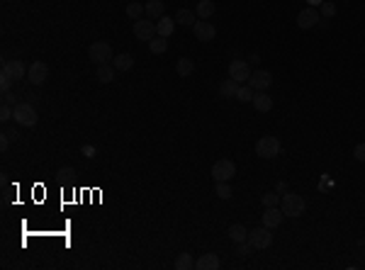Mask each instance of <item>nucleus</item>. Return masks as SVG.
<instances>
[{"label":"nucleus","mask_w":365,"mask_h":270,"mask_svg":"<svg viewBox=\"0 0 365 270\" xmlns=\"http://www.w3.org/2000/svg\"><path fill=\"white\" fill-rule=\"evenodd\" d=\"M37 110L29 103H17L15 105V122L22 124V127H34L37 124Z\"/></svg>","instance_id":"5"},{"label":"nucleus","mask_w":365,"mask_h":270,"mask_svg":"<svg viewBox=\"0 0 365 270\" xmlns=\"http://www.w3.org/2000/svg\"><path fill=\"white\" fill-rule=\"evenodd\" d=\"M156 29H159V37H166V39H168L170 34H173V29H176V20L159 17V22H156Z\"/></svg>","instance_id":"19"},{"label":"nucleus","mask_w":365,"mask_h":270,"mask_svg":"<svg viewBox=\"0 0 365 270\" xmlns=\"http://www.w3.org/2000/svg\"><path fill=\"white\" fill-rule=\"evenodd\" d=\"M3 103H5V105H12V103H15V95L10 93V90H8V93H3Z\"/></svg>","instance_id":"38"},{"label":"nucleus","mask_w":365,"mask_h":270,"mask_svg":"<svg viewBox=\"0 0 365 270\" xmlns=\"http://www.w3.org/2000/svg\"><path fill=\"white\" fill-rule=\"evenodd\" d=\"M215 3H212V0H200V3H197V17L200 20H209L212 17V15H215Z\"/></svg>","instance_id":"22"},{"label":"nucleus","mask_w":365,"mask_h":270,"mask_svg":"<svg viewBox=\"0 0 365 270\" xmlns=\"http://www.w3.org/2000/svg\"><path fill=\"white\" fill-rule=\"evenodd\" d=\"M176 71H178L180 78H190V75L195 73V61L183 56V59H178V64H176Z\"/></svg>","instance_id":"17"},{"label":"nucleus","mask_w":365,"mask_h":270,"mask_svg":"<svg viewBox=\"0 0 365 270\" xmlns=\"http://www.w3.org/2000/svg\"><path fill=\"white\" fill-rule=\"evenodd\" d=\"M195 268L197 270H217L219 268V258H217L215 253H202L195 261Z\"/></svg>","instance_id":"16"},{"label":"nucleus","mask_w":365,"mask_h":270,"mask_svg":"<svg viewBox=\"0 0 365 270\" xmlns=\"http://www.w3.org/2000/svg\"><path fill=\"white\" fill-rule=\"evenodd\" d=\"M251 103H253V107H256L258 112H271L273 110V98L265 93V90H258V93L253 95Z\"/></svg>","instance_id":"15"},{"label":"nucleus","mask_w":365,"mask_h":270,"mask_svg":"<svg viewBox=\"0 0 365 270\" xmlns=\"http://www.w3.org/2000/svg\"><path fill=\"white\" fill-rule=\"evenodd\" d=\"M282 209L280 207H265V215H263V226H268V229H278L282 224Z\"/></svg>","instance_id":"14"},{"label":"nucleus","mask_w":365,"mask_h":270,"mask_svg":"<svg viewBox=\"0 0 365 270\" xmlns=\"http://www.w3.org/2000/svg\"><path fill=\"white\" fill-rule=\"evenodd\" d=\"M149 49H151V54H163V51L168 49V39H166V37H159V34H156V37L149 42Z\"/></svg>","instance_id":"27"},{"label":"nucleus","mask_w":365,"mask_h":270,"mask_svg":"<svg viewBox=\"0 0 365 270\" xmlns=\"http://www.w3.org/2000/svg\"><path fill=\"white\" fill-rule=\"evenodd\" d=\"M112 66L117 68V71H129L131 66H134V59H131L129 54H117L112 59Z\"/></svg>","instance_id":"25"},{"label":"nucleus","mask_w":365,"mask_h":270,"mask_svg":"<svg viewBox=\"0 0 365 270\" xmlns=\"http://www.w3.org/2000/svg\"><path fill=\"white\" fill-rule=\"evenodd\" d=\"M163 10H166L163 0H149V3H146V15H149L151 20L163 17Z\"/></svg>","instance_id":"21"},{"label":"nucleus","mask_w":365,"mask_h":270,"mask_svg":"<svg viewBox=\"0 0 365 270\" xmlns=\"http://www.w3.org/2000/svg\"><path fill=\"white\" fill-rule=\"evenodd\" d=\"M10 85H12V78H10V75H0V88H3V93H8L10 90Z\"/></svg>","instance_id":"36"},{"label":"nucleus","mask_w":365,"mask_h":270,"mask_svg":"<svg viewBox=\"0 0 365 270\" xmlns=\"http://www.w3.org/2000/svg\"><path fill=\"white\" fill-rule=\"evenodd\" d=\"M273 83V75L268 71H253L251 78H248V85H251L253 90L258 93V90H268Z\"/></svg>","instance_id":"11"},{"label":"nucleus","mask_w":365,"mask_h":270,"mask_svg":"<svg viewBox=\"0 0 365 270\" xmlns=\"http://www.w3.org/2000/svg\"><path fill=\"white\" fill-rule=\"evenodd\" d=\"M321 15H324L326 20H331L334 15H336V5H334L331 0H324V3H321Z\"/></svg>","instance_id":"32"},{"label":"nucleus","mask_w":365,"mask_h":270,"mask_svg":"<svg viewBox=\"0 0 365 270\" xmlns=\"http://www.w3.org/2000/svg\"><path fill=\"white\" fill-rule=\"evenodd\" d=\"M114 71H117V68H112L110 64H103V66H98V73H95V78H98L100 83H112V81H114Z\"/></svg>","instance_id":"20"},{"label":"nucleus","mask_w":365,"mask_h":270,"mask_svg":"<svg viewBox=\"0 0 365 270\" xmlns=\"http://www.w3.org/2000/svg\"><path fill=\"white\" fill-rule=\"evenodd\" d=\"M314 25H319V12L314 8H304L297 15V27L300 29H312Z\"/></svg>","instance_id":"13"},{"label":"nucleus","mask_w":365,"mask_h":270,"mask_svg":"<svg viewBox=\"0 0 365 270\" xmlns=\"http://www.w3.org/2000/svg\"><path fill=\"white\" fill-rule=\"evenodd\" d=\"M27 75H29V83L42 85L49 78V66L44 61H32V66L27 68Z\"/></svg>","instance_id":"10"},{"label":"nucleus","mask_w":365,"mask_h":270,"mask_svg":"<svg viewBox=\"0 0 365 270\" xmlns=\"http://www.w3.org/2000/svg\"><path fill=\"white\" fill-rule=\"evenodd\" d=\"M215 195L219 197V200H229L234 192H232V185H229V183H217V185H215Z\"/></svg>","instance_id":"29"},{"label":"nucleus","mask_w":365,"mask_h":270,"mask_svg":"<svg viewBox=\"0 0 365 270\" xmlns=\"http://www.w3.org/2000/svg\"><path fill=\"white\" fill-rule=\"evenodd\" d=\"M253 95H256V90H253L251 85H239V90H236V100H241V103H248V100H253Z\"/></svg>","instance_id":"28"},{"label":"nucleus","mask_w":365,"mask_h":270,"mask_svg":"<svg viewBox=\"0 0 365 270\" xmlns=\"http://www.w3.org/2000/svg\"><path fill=\"white\" fill-rule=\"evenodd\" d=\"M229 239H232V241L234 243H241V241H248V229H246V226H243V224H232V226H229Z\"/></svg>","instance_id":"18"},{"label":"nucleus","mask_w":365,"mask_h":270,"mask_svg":"<svg viewBox=\"0 0 365 270\" xmlns=\"http://www.w3.org/2000/svg\"><path fill=\"white\" fill-rule=\"evenodd\" d=\"M307 3H309V8H317V5H321L324 0H307Z\"/></svg>","instance_id":"41"},{"label":"nucleus","mask_w":365,"mask_h":270,"mask_svg":"<svg viewBox=\"0 0 365 270\" xmlns=\"http://www.w3.org/2000/svg\"><path fill=\"white\" fill-rule=\"evenodd\" d=\"M263 207H280V195L278 192H265V195L261 197Z\"/></svg>","instance_id":"31"},{"label":"nucleus","mask_w":365,"mask_h":270,"mask_svg":"<svg viewBox=\"0 0 365 270\" xmlns=\"http://www.w3.org/2000/svg\"><path fill=\"white\" fill-rule=\"evenodd\" d=\"M59 176H61V178H71V176H75V173L71 170V168H61V170H59Z\"/></svg>","instance_id":"39"},{"label":"nucleus","mask_w":365,"mask_h":270,"mask_svg":"<svg viewBox=\"0 0 365 270\" xmlns=\"http://www.w3.org/2000/svg\"><path fill=\"white\" fill-rule=\"evenodd\" d=\"M193 32H195V39H200V42H212L217 37V29L209 20H197L193 25Z\"/></svg>","instance_id":"9"},{"label":"nucleus","mask_w":365,"mask_h":270,"mask_svg":"<svg viewBox=\"0 0 365 270\" xmlns=\"http://www.w3.org/2000/svg\"><path fill=\"white\" fill-rule=\"evenodd\" d=\"M304 207H307V202H304V197H302V195H295V192H285V195L280 197V209H282V215H287V217H300L302 212H304Z\"/></svg>","instance_id":"1"},{"label":"nucleus","mask_w":365,"mask_h":270,"mask_svg":"<svg viewBox=\"0 0 365 270\" xmlns=\"http://www.w3.org/2000/svg\"><path fill=\"white\" fill-rule=\"evenodd\" d=\"M176 22L178 25H183V27H190V25H195V12H190L187 8H180L178 12H176Z\"/></svg>","instance_id":"24"},{"label":"nucleus","mask_w":365,"mask_h":270,"mask_svg":"<svg viewBox=\"0 0 365 270\" xmlns=\"http://www.w3.org/2000/svg\"><path fill=\"white\" fill-rule=\"evenodd\" d=\"M251 243L248 241H241V243H236V256H239V258H246V256H248V253H251Z\"/></svg>","instance_id":"33"},{"label":"nucleus","mask_w":365,"mask_h":270,"mask_svg":"<svg viewBox=\"0 0 365 270\" xmlns=\"http://www.w3.org/2000/svg\"><path fill=\"white\" fill-rule=\"evenodd\" d=\"M256 153L261 156V159H275V156H280V139L278 137H261V139L256 141Z\"/></svg>","instance_id":"2"},{"label":"nucleus","mask_w":365,"mask_h":270,"mask_svg":"<svg viewBox=\"0 0 365 270\" xmlns=\"http://www.w3.org/2000/svg\"><path fill=\"white\" fill-rule=\"evenodd\" d=\"M83 153L88 156V159H93V156H95V146H83Z\"/></svg>","instance_id":"40"},{"label":"nucleus","mask_w":365,"mask_h":270,"mask_svg":"<svg viewBox=\"0 0 365 270\" xmlns=\"http://www.w3.org/2000/svg\"><path fill=\"white\" fill-rule=\"evenodd\" d=\"M273 229L268 226H258V229H251L248 232V243L253 248H271L273 246Z\"/></svg>","instance_id":"6"},{"label":"nucleus","mask_w":365,"mask_h":270,"mask_svg":"<svg viewBox=\"0 0 365 270\" xmlns=\"http://www.w3.org/2000/svg\"><path fill=\"white\" fill-rule=\"evenodd\" d=\"M251 68H248V64L246 61H241V59H234L232 64H229V78H234L236 83H248V78H251Z\"/></svg>","instance_id":"8"},{"label":"nucleus","mask_w":365,"mask_h":270,"mask_svg":"<svg viewBox=\"0 0 365 270\" xmlns=\"http://www.w3.org/2000/svg\"><path fill=\"white\" fill-rule=\"evenodd\" d=\"M353 159H356L358 163H365V144H358L356 149H353Z\"/></svg>","instance_id":"34"},{"label":"nucleus","mask_w":365,"mask_h":270,"mask_svg":"<svg viewBox=\"0 0 365 270\" xmlns=\"http://www.w3.org/2000/svg\"><path fill=\"white\" fill-rule=\"evenodd\" d=\"M10 139H12V137H10L8 131H5V134H3V139H0V149H3V151H8V146H10Z\"/></svg>","instance_id":"37"},{"label":"nucleus","mask_w":365,"mask_h":270,"mask_svg":"<svg viewBox=\"0 0 365 270\" xmlns=\"http://www.w3.org/2000/svg\"><path fill=\"white\" fill-rule=\"evenodd\" d=\"M88 56H90V61L98 66L107 64L110 59H114L112 56V47L107 44V42H93L90 44V49H88Z\"/></svg>","instance_id":"4"},{"label":"nucleus","mask_w":365,"mask_h":270,"mask_svg":"<svg viewBox=\"0 0 365 270\" xmlns=\"http://www.w3.org/2000/svg\"><path fill=\"white\" fill-rule=\"evenodd\" d=\"M146 12V5H141V3H131L129 8H127V15L131 20H141V15Z\"/></svg>","instance_id":"30"},{"label":"nucleus","mask_w":365,"mask_h":270,"mask_svg":"<svg viewBox=\"0 0 365 270\" xmlns=\"http://www.w3.org/2000/svg\"><path fill=\"white\" fill-rule=\"evenodd\" d=\"M10 117H15V110H10V105L3 103V107H0V120L3 122H8Z\"/></svg>","instance_id":"35"},{"label":"nucleus","mask_w":365,"mask_h":270,"mask_svg":"<svg viewBox=\"0 0 365 270\" xmlns=\"http://www.w3.org/2000/svg\"><path fill=\"white\" fill-rule=\"evenodd\" d=\"M234 176H236V163L232 159H219L215 166H212L215 183H229Z\"/></svg>","instance_id":"3"},{"label":"nucleus","mask_w":365,"mask_h":270,"mask_svg":"<svg viewBox=\"0 0 365 270\" xmlns=\"http://www.w3.org/2000/svg\"><path fill=\"white\" fill-rule=\"evenodd\" d=\"M239 85H241V83H236L234 78H226L224 83L219 85V95H222V98H236V90H239Z\"/></svg>","instance_id":"23"},{"label":"nucleus","mask_w":365,"mask_h":270,"mask_svg":"<svg viewBox=\"0 0 365 270\" xmlns=\"http://www.w3.org/2000/svg\"><path fill=\"white\" fill-rule=\"evenodd\" d=\"M173 268L176 270H190V268H195V261H193L190 253H180L178 258H176V263H173Z\"/></svg>","instance_id":"26"},{"label":"nucleus","mask_w":365,"mask_h":270,"mask_svg":"<svg viewBox=\"0 0 365 270\" xmlns=\"http://www.w3.org/2000/svg\"><path fill=\"white\" fill-rule=\"evenodd\" d=\"M131 32H134V37L141 39V42H151V39L159 34L156 22H151V20H137L134 27H131Z\"/></svg>","instance_id":"7"},{"label":"nucleus","mask_w":365,"mask_h":270,"mask_svg":"<svg viewBox=\"0 0 365 270\" xmlns=\"http://www.w3.org/2000/svg\"><path fill=\"white\" fill-rule=\"evenodd\" d=\"M3 73L10 75L12 81H20V78H25L27 68H25V64H22L20 59H12V61H5V64H3Z\"/></svg>","instance_id":"12"}]
</instances>
